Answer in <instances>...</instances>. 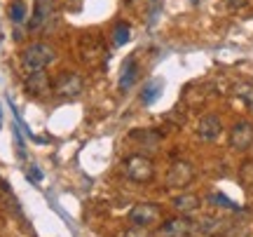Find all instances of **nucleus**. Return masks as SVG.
<instances>
[{
	"instance_id": "nucleus-1",
	"label": "nucleus",
	"mask_w": 253,
	"mask_h": 237,
	"mask_svg": "<svg viewBox=\"0 0 253 237\" xmlns=\"http://www.w3.org/2000/svg\"><path fill=\"white\" fill-rule=\"evenodd\" d=\"M54 59H56V52L52 45H47V43H31V45L21 52V68H24L26 73L45 71Z\"/></svg>"
},
{
	"instance_id": "nucleus-2",
	"label": "nucleus",
	"mask_w": 253,
	"mask_h": 237,
	"mask_svg": "<svg viewBox=\"0 0 253 237\" xmlns=\"http://www.w3.org/2000/svg\"><path fill=\"white\" fill-rule=\"evenodd\" d=\"M78 52H80V59L82 64L87 66H103L108 61V52H106V47L101 43L99 36H91V33H84L80 38V45H78Z\"/></svg>"
},
{
	"instance_id": "nucleus-3",
	"label": "nucleus",
	"mask_w": 253,
	"mask_h": 237,
	"mask_svg": "<svg viewBox=\"0 0 253 237\" xmlns=\"http://www.w3.org/2000/svg\"><path fill=\"white\" fill-rule=\"evenodd\" d=\"M125 174L129 181L145 183L155 176V164L150 157H145V155H131L125 160Z\"/></svg>"
},
{
	"instance_id": "nucleus-4",
	"label": "nucleus",
	"mask_w": 253,
	"mask_h": 237,
	"mask_svg": "<svg viewBox=\"0 0 253 237\" xmlns=\"http://www.w3.org/2000/svg\"><path fill=\"white\" fill-rule=\"evenodd\" d=\"M84 90V80L78 73L66 71L54 80V94L59 99H78Z\"/></svg>"
},
{
	"instance_id": "nucleus-5",
	"label": "nucleus",
	"mask_w": 253,
	"mask_h": 237,
	"mask_svg": "<svg viewBox=\"0 0 253 237\" xmlns=\"http://www.w3.org/2000/svg\"><path fill=\"white\" fill-rule=\"evenodd\" d=\"M160 219H162V209L157 204H150V202H141V204H136L134 209L129 211V221L136 228H150Z\"/></svg>"
},
{
	"instance_id": "nucleus-6",
	"label": "nucleus",
	"mask_w": 253,
	"mask_h": 237,
	"mask_svg": "<svg viewBox=\"0 0 253 237\" xmlns=\"http://www.w3.org/2000/svg\"><path fill=\"white\" fill-rule=\"evenodd\" d=\"M230 146L235 150H249L253 146V125L249 120H239L230 129Z\"/></svg>"
},
{
	"instance_id": "nucleus-7",
	"label": "nucleus",
	"mask_w": 253,
	"mask_h": 237,
	"mask_svg": "<svg viewBox=\"0 0 253 237\" xmlns=\"http://www.w3.org/2000/svg\"><path fill=\"white\" fill-rule=\"evenodd\" d=\"M192 176H195L192 164L178 160V162L171 164V169H169V174H167V183H169L171 188H185V186L192 181Z\"/></svg>"
},
{
	"instance_id": "nucleus-8",
	"label": "nucleus",
	"mask_w": 253,
	"mask_h": 237,
	"mask_svg": "<svg viewBox=\"0 0 253 237\" xmlns=\"http://www.w3.org/2000/svg\"><path fill=\"white\" fill-rule=\"evenodd\" d=\"M220 132H223V122L218 115L213 113H207V115H202L197 122V137L202 141H216L220 137Z\"/></svg>"
},
{
	"instance_id": "nucleus-9",
	"label": "nucleus",
	"mask_w": 253,
	"mask_h": 237,
	"mask_svg": "<svg viewBox=\"0 0 253 237\" xmlns=\"http://www.w3.org/2000/svg\"><path fill=\"white\" fill-rule=\"evenodd\" d=\"M192 233V221L185 216H176V219L164 221V226L157 230L160 237H188Z\"/></svg>"
},
{
	"instance_id": "nucleus-10",
	"label": "nucleus",
	"mask_w": 253,
	"mask_h": 237,
	"mask_svg": "<svg viewBox=\"0 0 253 237\" xmlns=\"http://www.w3.org/2000/svg\"><path fill=\"white\" fill-rule=\"evenodd\" d=\"M49 90H52V85H49V78H47L45 71L26 73V92L31 96H42Z\"/></svg>"
},
{
	"instance_id": "nucleus-11",
	"label": "nucleus",
	"mask_w": 253,
	"mask_h": 237,
	"mask_svg": "<svg viewBox=\"0 0 253 237\" xmlns=\"http://www.w3.org/2000/svg\"><path fill=\"white\" fill-rule=\"evenodd\" d=\"M136 75H138V66H136V59H134V56H129V59L125 61V66H122V73H120L118 87H120V90H129V87L134 85Z\"/></svg>"
},
{
	"instance_id": "nucleus-12",
	"label": "nucleus",
	"mask_w": 253,
	"mask_h": 237,
	"mask_svg": "<svg viewBox=\"0 0 253 237\" xmlns=\"http://www.w3.org/2000/svg\"><path fill=\"white\" fill-rule=\"evenodd\" d=\"M171 202H173V209L181 211V214H192V211L199 209V197L197 195H190V192H185V195H176Z\"/></svg>"
},
{
	"instance_id": "nucleus-13",
	"label": "nucleus",
	"mask_w": 253,
	"mask_h": 237,
	"mask_svg": "<svg viewBox=\"0 0 253 237\" xmlns=\"http://www.w3.org/2000/svg\"><path fill=\"white\" fill-rule=\"evenodd\" d=\"M52 14V0H36V9H33V19H31V28H40Z\"/></svg>"
},
{
	"instance_id": "nucleus-14",
	"label": "nucleus",
	"mask_w": 253,
	"mask_h": 237,
	"mask_svg": "<svg viewBox=\"0 0 253 237\" xmlns=\"http://www.w3.org/2000/svg\"><path fill=\"white\" fill-rule=\"evenodd\" d=\"M129 139H141V146H148V150H157V143H160V134L153 132V129H141V132H131Z\"/></svg>"
},
{
	"instance_id": "nucleus-15",
	"label": "nucleus",
	"mask_w": 253,
	"mask_h": 237,
	"mask_svg": "<svg viewBox=\"0 0 253 237\" xmlns=\"http://www.w3.org/2000/svg\"><path fill=\"white\" fill-rule=\"evenodd\" d=\"M160 87H162V82H160V80H153V82H148V85H145L143 94H141V101H143L145 106H150V103H153V101L162 94V90H160Z\"/></svg>"
},
{
	"instance_id": "nucleus-16",
	"label": "nucleus",
	"mask_w": 253,
	"mask_h": 237,
	"mask_svg": "<svg viewBox=\"0 0 253 237\" xmlns=\"http://www.w3.org/2000/svg\"><path fill=\"white\" fill-rule=\"evenodd\" d=\"M129 38H131V28H129V24L118 21V24H115V28H113V43L120 47V45H125Z\"/></svg>"
},
{
	"instance_id": "nucleus-17",
	"label": "nucleus",
	"mask_w": 253,
	"mask_h": 237,
	"mask_svg": "<svg viewBox=\"0 0 253 237\" xmlns=\"http://www.w3.org/2000/svg\"><path fill=\"white\" fill-rule=\"evenodd\" d=\"M9 19H12L14 24H21V21L26 19V7H24L21 0H17V2L9 5Z\"/></svg>"
},
{
	"instance_id": "nucleus-18",
	"label": "nucleus",
	"mask_w": 253,
	"mask_h": 237,
	"mask_svg": "<svg viewBox=\"0 0 253 237\" xmlns=\"http://www.w3.org/2000/svg\"><path fill=\"white\" fill-rule=\"evenodd\" d=\"M209 200H211V204H218V207H225V209H239V207H237L235 202L230 200V197H225L223 192H213V195H211Z\"/></svg>"
},
{
	"instance_id": "nucleus-19",
	"label": "nucleus",
	"mask_w": 253,
	"mask_h": 237,
	"mask_svg": "<svg viewBox=\"0 0 253 237\" xmlns=\"http://www.w3.org/2000/svg\"><path fill=\"white\" fill-rule=\"evenodd\" d=\"M237 94H239V96H242V101H244L246 106L253 110V87H239V90H237Z\"/></svg>"
},
{
	"instance_id": "nucleus-20",
	"label": "nucleus",
	"mask_w": 253,
	"mask_h": 237,
	"mask_svg": "<svg viewBox=\"0 0 253 237\" xmlns=\"http://www.w3.org/2000/svg\"><path fill=\"white\" fill-rule=\"evenodd\" d=\"M202 228L209 230V233H213V230L220 228V219H204V223H202Z\"/></svg>"
},
{
	"instance_id": "nucleus-21",
	"label": "nucleus",
	"mask_w": 253,
	"mask_h": 237,
	"mask_svg": "<svg viewBox=\"0 0 253 237\" xmlns=\"http://www.w3.org/2000/svg\"><path fill=\"white\" fill-rule=\"evenodd\" d=\"M28 176H31V179H36V181H42V172L38 169L36 164H33L31 169H28Z\"/></svg>"
},
{
	"instance_id": "nucleus-22",
	"label": "nucleus",
	"mask_w": 253,
	"mask_h": 237,
	"mask_svg": "<svg viewBox=\"0 0 253 237\" xmlns=\"http://www.w3.org/2000/svg\"><path fill=\"white\" fill-rule=\"evenodd\" d=\"M244 2H246V0H230V7H232V9H237V7H242Z\"/></svg>"
},
{
	"instance_id": "nucleus-23",
	"label": "nucleus",
	"mask_w": 253,
	"mask_h": 237,
	"mask_svg": "<svg viewBox=\"0 0 253 237\" xmlns=\"http://www.w3.org/2000/svg\"><path fill=\"white\" fill-rule=\"evenodd\" d=\"M126 237H145V235H143V233H138V235H131V233H129Z\"/></svg>"
},
{
	"instance_id": "nucleus-24",
	"label": "nucleus",
	"mask_w": 253,
	"mask_h": 237,
	"mask_svg": "<svg viewBox=\"0 0 253 237\" xmlns=\"http://www.w3.org/2000/svg\"><path fill=\"white\" fill-rule=\"evenodd\" d=\"M190 2H195V5H197V2H199V0H190Z\"/></svg>"
}]
</instances>
